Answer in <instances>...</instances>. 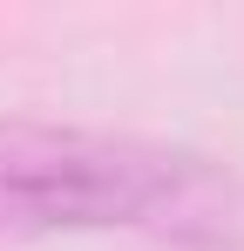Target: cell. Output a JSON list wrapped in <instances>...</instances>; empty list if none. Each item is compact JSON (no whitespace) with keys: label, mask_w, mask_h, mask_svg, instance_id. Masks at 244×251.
Segmentation results:
<instances>
[{"label":"cell","mask_w":244,"mask_h":251,"mask_svg":"<svg viewBox=\"0 0 244 251\" xmlns=\"http://www.w3.org/2000/svg\"><path fill=\"white\" fill-rule=\"evenodd\" d=\"M0 224H129L163 238H244V183L203 156L88 136V129H0Z\"/></svg>","instance_id":"obj_1"}]
</instances>
